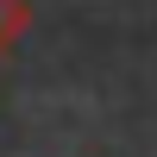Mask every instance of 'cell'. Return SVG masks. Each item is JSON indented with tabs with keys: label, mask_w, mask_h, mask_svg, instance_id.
I'll return each instance as SVG.
<instances>
[{
	"label": "cell",
	"mask_w": 157,
	"mask_h": 157,
	"mask_svg": "<svg viewBox=\"0 0 157 157\" xmlns=\"http://www.w3.org/2000/svg\"><path fill=\"white\" fill-rule=\"evenodd\" d=\"M32 32V0H0V57Z\"/></svg>",
	"instance_id": "6da1fadb"
}]
</instances>
